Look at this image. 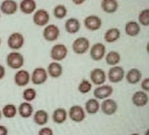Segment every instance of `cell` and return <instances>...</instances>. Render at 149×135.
<instances>
[{
	"label": "cell",
	"mask_w": 149,
	"mask_h": 135,
	"mask_svg": "<svg viewBox=\"0 0 149 135\" xmlns=\"http://www.w3.org/2000/svg\"><path fill=\"white\" fill-rule=\"evenodd\" d=\"M7 65L12 69H18L22 67L24 64V57L19 52L9 53L6 57Z\"/></svg>",
	"instance_id": "obj_1"
},
{
	"label": "cell",
	"mask_w": 149,
	"mask_h": 135,
	"mask_svg": "<svg viewBox=\"0 0 149 135\" xmlns=\"http://www.w3.org/2000/svg\"><path fill=\"white\" fill-rule=\"evenodd\" d=\"M90 43L88 39L85 37H79L76 39L72 45V49L75 54L83 55L89 48Z\"/></svg>",
	"instance_id": "obj_2"
},
{
	"label": "cell",
	"mask_w": 149,
	"mask_h": 135,
	"mask_svg": "<svg viewBox=\"0 0 149 135\" xmlns=\"http://www.w3.org/2000/svg\"><path fill=\"white\" fill-rule=\"evenodd\" d=\"M68 53V51L66 45H64V44H57L52 48L50 56L52 60L55 61H61L66 57Z\"/></svg>",
	"instance_id": "obj_3"
},
{
	"label": "cell",
	"mask_w": 149,
	"mask_h": 135,
	"mask_svg": "<svg viewBox=\"0 0 149 135\" xmlns=\"http://www.w3.org/2000/svg\"><path fill=\"white\" fill-rule=\"evenodd\" d=\"M24 45V37L20 33H13L8 39V45L12 50H18Z\"/></svg>",
	"instance_id": "obj_4"
},
{
	"label": "cell",
	"mask_w": 149,
	"mask_h": 135,
	"mask_svg": "<svg viewBox=\"0 0 149 135\" xmlns=\"http://www.w3.org/2000/svg\"><path fill=\"white\" fill-rule=\"evenodd\" d=\"M48 79L47 71L42 67H37L33 71L31 75V82L33 84L40 85L46 82Z\"/></svg>",
	"instance_id": "obj_5"
},
{
	"label": "cell",
	"mask_w": 149,
	"mask_h": 135,
	"mask_svg": "<svg viewBox=\"0 0 149 135\" xmlns=\"http://www.w3.org/2000/svg\"><path fill=\"white\" fill-rule=\"evenodd\" d=\"M49 20H50V16L49 12L45 9L37 10L34 13L33 17V21L38 26H44L47 25Z\"/></svg>",
	"instance_id": "obj_6"
},
{
	"label": "cell",
	"mask_w": 149,
	"mask_h": 135,
	"mask_svg": "<svg viewBox=\"0 0 149 135\" xmlns=\"http://www.w3.org/2000/svg\"><path fill=\"white\" fill-rule=\"evenodd\" d=\"M42 35L46 41L54 42L58 39V38L60 36V30L56 25L49 24L45 27Z\"/></svg>",
	"instance_id": "obj_7"
},
{
	"label": "cell",
	"mask_w": 149,
	"mask_h": 135,
	"mask_svg": "<svg viewBox=\"0 0 149 135\" xmlns=\"http://www.w3.org/2000/svg\"><path fill=\"white\" fill-rule=\"evenodd\" d=\"M108 79L112 83H119L123 80L125 75V71L120 66H112L108 71Z\"/></svg>",
	"instance_id": "obj_8"
},
{
	"label": "cell",
	"mask_w": 149,
	"mask_h": 135,
	"mask_svg": "<svg viewBox=\"0 0 149 135\" xmlns=\"http://www.w3.org/2000/svg\"><path fill=\"white\" fill-rule=\"evenodd\" d=\"M69 117L73 122H82L86 118L85 110L83 107L78 105H74L70 108Z\"/></svg>",
	"instance_id": "obj_9"
},
{
	"label": "cell",
	"mask_w": 149,
	"mask_h": 135,
	"mask_svg": "<svg viewBox=\"0 0 149 135\" xmlns=\"http://www.w3.org/2000/svg\"><path fill=\"white\" fill-rule=\"evenodd\" d=\"M106 52V48L101 42H97L91 47L90 55L91 58L95 61H99L104 57Z\"/></svg>",
	"instance_id": "obj_10"
},
{
	"label": "cell",
	"mask_w": 149,
	"mask_h": 135,
	"mask_svg": "<svg viewBox=\"0 0 149 135\" xmlns=\"http://www.w3.org/2000/svg\"><path fill=\"white\" fill-rule=\"evenodd\" d=\"M102 19L97 15H89L84 20V26L87 30L95 31L102 27Z\"/></svg>",
	"instance_id": "obj_11"
},
{
	"label": "cell",
	"mask_w": 149,
	"mask_h": 135,
	"mask_svg": "<svg viewBox=\"0 0 149 135\" xmlns=\"http://www.w3.org/2000/svg\"><path fill=\"white\" fill-rule=\"evenodd\" d=\"M15 84L19 87H24L29 84L30 81V75L28 71L25 69L18 70L14 77Z\"/></svg>",
	"instance_id": "obj_12"
},
{
	"label": "cell",
	"mask_w": 149,
	"mask_h": 135,
	"mask_svg": "<svg viewBox=\"0 0 149 135\" xmlns=\"http://www.w3.org/2000/svg\"><path fill=\"white\" fill-rule=\"evenodd\" d=\"M113 91V88L111 85H108V84L101 85L95 89L93 94L96 100H104L111 95Z\"/></svg>",
	"instance_id": "obj_13"
},
{
	"label": "cell",
	"mask_w": 149,
	"mask_h": 135,
	"mask_svg": "<svg viewBox=\"0 0 149 135\" xmlns=\"http://www.w3.org/2000/svg\"><path fill=\"white\" fill-rule=\"evenodd\" d=\"M101 109L107 116H112L117 112V103L113 99L104 100L101 104Z\"/></svg>",
	"instance_id": "obj_14"
},
{
	"label": "cell",
	"mask_w": 149,
	"mask_h": 135,
	"mask_svg": "<svg viewBox=\"0 0 149 135\" xmlns=\"http://www.w3.org/2000/svg\"><path fill=\"white\" fill-rule=\"evenodd\" d=\"M90 79L93 84L102 85L106 80L105 72L100 68H95L91 71Z\"/></svg>",
	"instance_id": "obj_15"
},
{
	"label": "cell",
	"mask_w": 149,
	"mask_h": 135,
	"mask_svg": "<svg viewBox=\"0 0 149 135\" xmlns=\"http://www.w3.org/2000/svg\"><path fill=\"white\" fill-rule=\"evenodd\" d=\"M132 101L136 107H143L147 105L148 102V97L145 91H138L135 92L132 95Z\"/></svg>",
	"instance_id": "obj_16"
},
{
	"label": "cell",
	"mask_w": 149,
	"mask_h": 135,
	"mask_svg": "<svg viewBox=\"0 0 149 135\" xmlns=\"http://www.w3.org/2000/svg\"><path fill=\"white\" fill-rule=\"evenodd\" d=\"M0 10L6 15H14L17 10V4L13 0H5L0 6Z\"/></svg>",
	"instance_id": "obj_17"
},
{
	"label": "cell",
	"mask_w": 149,
	"mask_h": 135,
	"mask_svg": "<svg viewBox=\"0 0 149 135\" xmlns=\"http://www.w3.org/2000/svg\"><path fill=\"white\" fill-rule=\"evenodd\" d=\"M64 27L68 33L75 34L79 32V30H80V23L78 19L71 17L67 20L64 24Z\"/></svg>",
	"instance_id": "obj_18"
},
{
	"label": "cell",
	"mask_w": 149,
	"mask_h": 135,
	"mask_svg": "<svg viewBox=\"0 0 149 135\" xmlns=\"http://www.w3.org/2000/svg\"><path fill=\"white\" fill-rule=\"evenodd\" d=\"M142 73L139 69H136V68H132L130 69L126 75V79H127V82L130 84H135L139 82L141 79H142Z\"/></svg>",
	"instance_id": "obj_19"
},
{
	"label": "cell",
	"mask_w": 149,
	"mask_h": 135,
	"mask_svg": "<svg viewBox=\"0 0 149 135\" xmlns=\"http://www.w3.org/2000/svg\"><path fill=\"white\" fill-rule=\"evenodd\" d=\"M20 10L25 15H30L36 8V3L34 0H23L20 3Z\"/></svg>",
	"instance_id": "obj_20"
},
{
	"label": "cell",
	"mask_w": 149,
	"mask_h": 135,
	"mask_svg": "<svg viewBox=\"0 0 149 135\" xmlns=\"http://www.w3.org/2000/svg\"><path fill=\"white\" fill-rule=\"evenodd\" d=\"M33 121L37 125H45L49 121V114L45 110L39 109L34 113Z\"/></svg>",
	"instance_id": "obj_21"
},
{
	"label": "cell",
	"mask_w": 149,
	"mask_h": 135,
	"mask_svg": "<svg viewBox=\"0 0 149 135\" xmlns=\"http://www.w3.org/2000/svg\"><path fill=\"white\" fill-rule=\"evenodd\" d=\"M63 67L58 62H52L48 66L47 73L52 78H59L62 75Z\"/></svg>",
	"instance_id": "obj_22"
},
{
	"label": "cell",
	"mask_w": 149,
	"mask_h": 135,
	"mask_svg": "<svg viewBox=\"0 0 149 135\" xmlns=\"http://www.w3.org/2000/svg\"><path fill=\"white\" fill-rule=\"evenodd\" d=\"M120 37V31L117 28H111L105 32L104 35V39L106 42L113 43L117 41Z\"/></svg>",
	"instance_id": "obj_23"
},
{
	"label": "cell",
	"mask_w": 149,
	"mask_h": 135,
	"mask_svg": "<svg viewBox=\"0 0 149 135\" xmlns=\"http://www.w3.org/2000/svg\"><path fill=\"white\" fill-rule=\"evenodd\" d=\"M101 7L106 13L113 14L117 11L118 3L115 0H103L101 2Z\"/></svg>",
	"instance_id": "obj_24"
},
{
	"label": "cell",
	"mask_w": 149,
	"mask_h": 135,
	"mask_svg": "<svg viewBox=\"0 0 149 135\" xmlns=\"http://www.w3.org/2000/svg\"><path fill=\"white\" fill-rule=\"evenodd\" d=\"M68 118V113L64 108H58L53 112L52 120L56 124H63Z\"/></svg>",
	"instance_id": "obj_25"
},
{
	"label": "cell",
	"mask_w": 149,
	"mask_h": 135,
	"mask_svg": "<svg viewBox=\"0 0 149 135\" xmlns=\"http://www.w3.org/2000/svg\"><path fill=\"white\" fill-rule=\"evenodd\" d=\"M141 28L136 21H129L125 26V32L130 36H136L139 34Z\"/></svg>",
	"instance_id": "obj_26"
},
{
	"label": "cell",
	"mask_w": 149,
	"mask_h": 135,
	"mask_svg": "<svg viewBox=\"0 0 149 135\" xmlns=\"http://www.w3.org/2000/svg\"><path fill=\"white\" fill-rule=\"evenodd\" d=\"M33 108L28 102H24L20 104L18 107V113L22 118H28L33 114Z\"/></svg>",
	"instance_id": "obj_27"
},
{
	"label": "cell",
	"mask_w": 149,
	"mask_h": 135,
	"mask_svg": "<svg viewBox=\"0 0 149 135\" xmlns=\"http://www.w3.org/2000/svg\"><path fill=\"white\" fill-rule=\"evenodd\" d=\"M100 109L99 102L96 99H89L86 102L85 109L89 114H95Z\"/></svg>",
	"instance_id": "obj_28"
},
{
	"label": "cell",
	"mask_w": 149,
	"mask_h": 135,
	"mask_svg": "<svg viewBox=\"0 0 149 135\" xmlns=\"http://www.w3.org/2000/svg\"><path fill=\"white\" fill-rule=\"evenodd\" d=\"M121 57L120 55L117 51H111L105 57L106 63L110 66H116L120 61Z\"/></svg>",
	"instance_id": "obj_29"
},
{
	"label": "cell",
	"mask_w": 149,
	"mask_h": 135,
	"mask_svg": "<svg viewBox=\"0 0 149 135\" xmlns=\"http://www.w3.org/2000/svg\"><path fill=\"white\" fill-rule=\"evenodd\" d=\"M17 107L14 104H7L3 107L2 113L3 116L7 118H12L17 115Z\"/></svg>",
	"instance_id": "obj_30"
},
{
	"label": "cell",
	"mask_w": 149,
	"mask_h": 135,
	"mask_svg": "<svg viewBox=\"0 0 149 135\" xmlns=\"http://www.w3.org/2000/svg\"><path fill=\"white\" fill-rule=\"evenodd\" d=\"M53 14L56 18L58 19H63L66 17L67 14H68V9L63 5H58L55 6L53 11Z\"/></svg>",
	"instance_id": "obj_31"
},
{
	"label": "cell",
	"mask_w": 149,
	"mask_h": 135,
	"mask_svg": "<svg viewBox=\"0 0 149 135\" xmlns=\"http://www.w3.org/2000/svg\"><path fill=\"white\" fill-rule=\"evenodd\" d=\"M36 98V91L34 88H26L23 92V98L26 102L33 101Z\"/></svg>",
	"instance_id": "obj_32"
},
{
	"label": "cell",
	"mask_w": 149,
	"mask_h": 135,
	"mask_svg": "<svg viewBox=\"0 0 149 135\" xmlns=\"http://www.w3.org/2000/svg\"><path fill=\"white\" fill-rule=\"evenodd\" d=\"M139 21L142 26H148L149 25V9L142 10L139 15Z\"/></svg>",
	"instance_id": "obj_33"
},
{
	"label": "cell",
	"mask_w": 149,
	"mask_h": 135,
	"mask_svg": "<svg viewBox=\"0 0 149 135\" xmlns=\"http://www.w3.org/2000/svg\"><path fill=\"white\" fill-rule=\"evenodd\" d=\"M92 89V84L88 80H85L83 79L82 82L79 83V86H78V91H79L81 94H87Z\"/></svg>",
	"instance_id": "obj_34"
},
{
	"label": "cell",
	"mask_w": 149,
	"mask_h": 135,
	"mask_svg": "<svg viewBox=\"0 0 149 135\" xmlns=\"http://www.w3.org/2000/svg\"><path fill=\"white\" fill-rule=\"evenodd\" d=\"M38 135H54V133L52 128L49 127H44L39 131Z\"/></svg>",
	"instance_id": "obj_35"
},
{
	"label": "cell",
	"mask_w": 149,
	"mask_h": 135,
	"mask_svg": "<svg viewBox=\"0 0 149 135\" xmlns=\"http://www.w3.org/2000/svg\"><path fill=\"white\" fill-rule=\"evenodd\" d=\"M141 87L143 89L144 91H149V79L148 78H146V79H144L142 82V84H141Z\"/></svg>",
	"instance_id": "obj_36"
},
{
	"label": "cell",
	"mask_w": 149,
	"mask_h": 135,
	"mask_svg": "<svg viewBox=\"0 0 149 135\" xmlns=\"http://www.w3.org/2000/svg\"><path fill=\"white\" fill-rule=\"evenodd\" d=\"M8 131L6 126L0 125V135H8Z\"/></svg>",
	"instance_id": "obj_37"
},
{
	"label": "cell",
	"mask_w": 149,
	"mask_h": 135,
	"mask_svg": "<svg viewBox=\"0 0 149 135\" xmlns=\"http://www.w3.org/2000/svg\"><path fill=\"white\" fill-rule=\"evenodd\" d=\"M5 75H6V69L2 65L0 64V80L3 79Z\"/></svg>",
	"instance_id": "obj_38"
},
{
	"label": "cell",
	"mask_w": 149,
	"mask_h": 135,
	"mask_svg": "<svg viewBox=\"0 0 149 135\" xmlns=\"http://www.w3.org/2000/svg\"><path fill=\"white\" fill-rule=\"evenodd\" d=\"M74 2H76V4H81V3H83V2H84V1H81V2H80V1H79V2H76V1H74Z\"/></svg>",
	"instance_id": "obj_39"
},
{
	"label": "cell",
	"mask_w": 149,
	"mask_h": 135,
	"mask_svg": "<svg viewBox=\"0 0 149 135\" xmlns=\"http://www.w3.org/2000/svg\"><path fill=\"white\" fill-rule=\"evenodd\" d=\"M1 118H2V111L0 110V120H1Z\"/></svg>",
	"instance_id": "obj_40"
},
{
	"label": "cell",
	"mask_w": 149,
	"mask_h": 135,
	"mask_svg": "<svg viewBox=\"0 0 149 135\" xmlns=\"http://www.w3.org/2000/svg\"><path fill=\"white\" fill-rule=\"evenodd\" d=\"M148 132H149V131L148 130H147V131H146V133L145 134V135H148Z\"/></svg>",
	"instance_id": "obj_41"
},
{
	"label": "cell",
	"mask_w": 149,
	"mask_h": 135,
	"mask_svg": "<svg viewBox=\"0 0 149 135\" xmlns=\"http://www.w3.org/2000/svg\"><path fill=\"white\" fill-rule=\"evenodd\" d=\"M130 135H139V134L137 133H134V134H130Z\"/></svg>",
	"instance_id": "obj_42"
},
{
	"label": "cell",
	"mask_w": 149,
	"mask_h": 135,
	"mask_svg": "<svg viewBox=\"0 0 149 135\" xmlns=\"http://www.w3.org/2000/svg\"><path fill=\"white\" fill-rule=\"evenodd\" d=\"M0 45H1V38H0Z\"/></svg>",
	"instance_id": "obj_43"
},
{
	"label": "cell",
	"mask_w": 149,
	"mask_h": 135,
	"mask_svg": "<svg viewBox=\"0 0 149 135\" xmlns=\"http://www.w3.org/2000/svg\"><path fill=\"white\" fill-rule=\"evenodd\" d=\"M0 17H1V15H0Z\"/></svg>",
	"instance_id": "obj_44"
}]
</instances>
